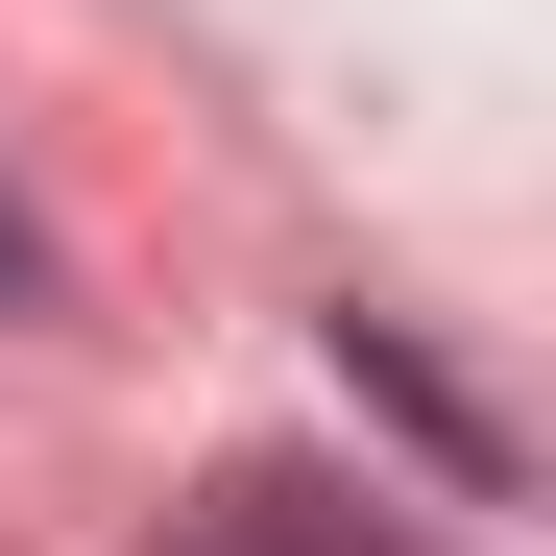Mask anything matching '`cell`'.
<instances>
[{"label": "cell", "mask_w": 556, "mask_h": 556, "mask_svg": "<svg viewBox=\"0 0 556 556\" xmlns=\"http://www.w3.org/2000/svg\"><path fill=\"white\" fill-rule=\"evenodd\" d=\"M146 556H435V532H412L388 484H315V459H218Z\"/></svg>", "instance_id": "obj_1"}, {"label": "cell", "mask_w": 556, "mask_h": 556, "mask_svg": "<svg viewBox=\"0 0 556 556\" xmlns=\"http://www.w3.org/2000/svg\"><path fill=\"white\" fill-rule=\"evenodd\" d=\"M0 315H49V242H25V194H0Z\"/></svg>", "instance_id": "obj_2"}]
</instances>
